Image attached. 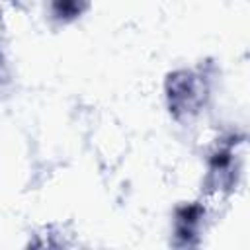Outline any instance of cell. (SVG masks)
I'll use <instances>...</instances> for the list:
<instances>
[{"instance_id":"1","label":"cell","mask_w":250,"mask_h":250,"mask_svg":"<svg viewBox=\"0 0 250 250\" xmlns=\"http://www.w3.org/2000/svg\"><path fill=\"white\" fill-rule=\"evenodd\" d=\"M57 16L61 18H72L80 12V4L82 0H51Z\"/></svg>"}]
</instances>
